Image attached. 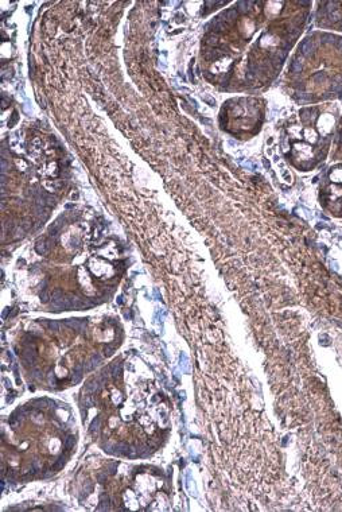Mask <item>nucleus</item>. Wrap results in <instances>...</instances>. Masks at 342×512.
I'll return each mask as SVG.
<instances>
[{"label": "nucleus", "instance_id": "nucleus-1", "mask_svg": "<svg viewBox=\"0 0 342 512\" xmlns=\"http://www.w3.org/2000/svg\"><path fill=\"white\" fill-rule=\"evenodd\" d=\"M289 73L291 88L301 103H336L342 99V36L317 31L299 45Z\"/></svg>", "mask_w": 342, "mask_h": 512}, {"label": "nucleus", "instance_id": "nucleus-3", "mask_svg": "<svg viewBox=\"0 0 342 512\" xmlns=\"http://www.w3.org/2000/svg\"><path fill=\"white\" fill-rule=\"evenodd\" d=\"M321 204L334 216L342 217V162L330 166L321 177Z\"/></svg>", "mask_w": 342, "mask_h": 512}, {"label": "nucleus", "instance_id": "nucleus-6", "mask_svg": "<svg viewBox=\"0 0 342 512\" xmlns=\"http://www.w3.org/2000/svg\"><path fill=\"white\" fill-rule=\"evenodd\" d=\"M37 251L40 252V254H45V252L48 251V248H46L45 243H38Z\"/></svg>", "mask_w": 342, "mask_h": 512}, {"label": "nucleus", "instance_id": "nucleus-4", "mask_svg": "<svg viewBox=\"0 0 342 512\" xmlns=\"http://www.w3.org/2000/svg\"><path fill=\"white\" fill-rule=\"evenodd\" d=\"M316 22L321 29L342 34V2L318 3Z\"/></svg>", "mask_w": 342, "mask_h": 512}, {"label": "nucleus", "instance_id": "nucleus-5", "mask_svg": "<svg viewBox=\"0 0 342 512\" xmlns=\"http://www.w3.org/2000/svg\"><path fill=\"white\" fill-rule=\"evenodd\" d=\"M332 158L333 161L342 162V111L338 119L336 135H334Z\"/></svg>", "mask_w": 342, "mask_h": 512}, {"label": "nucleus", "instance_id": "nucleus-7", "mask_svg": "<svg viewBox=\"0 0 342 512\" xmlns=\"http://www.w3.org/2000/svg\"><path fill=\"white\" fill-rule=\"evenodd\" d=\"M41 298H42V300H44V302H48L49 301L48 293H46V292L41 293Z\"/></svg>", "mask_w": 342, "mask_h": 512}, {"label": "nucleus", "instance_id": "nucleus-2", "mask_svg": "<svg viewBox=\"0 0 342 512\" xmlns=\"http://www.w3.org/2000/svg\"><path fill=\"white\" fill-rule=\"evenodd\" d=\"M340 107L334 103L303 108L298 122L291 124L283 135V150L302 172L318 168L328 158L333 147Z\"/></svg>", "mask_w": 342, "mask_h": 512}]
</instances>
